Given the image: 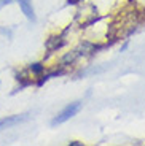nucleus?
<instances>
[{
    "instance_id": "f257e3e1",
    "label": "nucleus",
    "mask_w": 145,
    "mask_h": 146,
    "mask_svg": "<svg viewBox=\"0 0 145 146\" xmlns=\"http://www.w3.org/2000/svg\"><path fill=\"white\" fill-rule=\"evenodd\" d=\"M81 110V103L80 102H75V103H70V105H67L64 110H62L61 113L58 114V117H56L54 121H53V125L56 124H62V122H65V121H69L70 117H73L78 111Z\"/></svg>"
},
{
    "instance_id": "f03ea898",
    "label": "nucleus",
    "mask_w": 145,
    "mask_h": 146,
    "mask_svg": "<svg viewBox=\"0 0 145 146\" xmlns=\"http://www.w3.org/2000/svg\"><path fill=\"white\" fill-rule=\"evenodd\" d=\"M19 5H21V10L24 11V15L27 16L29 19L35 21V15H34V10H32V3H30V0H18Z\"/></svg>"
},
{
    "instance_id": "7ed1b4c3",
    "label": "nucleus",
    "mask_w": 145,
    "mask_h": 146,
    "mask_svg": "<svg viewBox=\"0 0 145 146\" xmlns=\"http://www.w3.org/2000/svg\"><path fill=\"white\" fill-rule=\"evenodd\" d=\"M43 70H45V67L42 65V64H32V65H30V72L35 73V75H42Z\"/></svg>"
},
{
    "instance_id": "20e7f679",
    "label": "nucleus",
    "mask_w": 145,
    "mask_h": 146,
    "mask_svg": "<svg viewBox=\"0 0 145 146\" xmlns=\"http://www.w3.org/2000/svg\"><path fill=\"white\" fill-rule=\"evenodd\" d=\"M10 2H11V0H0V3H2V5H3V3H10Z\"/></svg>"
},
{
    "instance_id": "39448f33",
    "label": "nucleus",
    "mask_w": 145,
    "mask_h": 146,
    "mask_svg": "<svg viewBox=\"0 0 145 146\" xmlns=\"http://www.w3.org/2000/svg\"><path fill=\"white\" fill-rule=\"evenodd\" d=\"M0 7H2V3H0Z\"/></svg>"
}]
</instances>
